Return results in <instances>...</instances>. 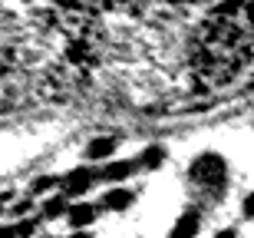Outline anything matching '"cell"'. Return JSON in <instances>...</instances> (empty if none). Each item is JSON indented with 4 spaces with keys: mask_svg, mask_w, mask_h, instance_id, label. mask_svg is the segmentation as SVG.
<instances>
[{
    "mask_svg": "<svg viewBox=\"0 0 254 238\" xmlns=\"http://www.w3.org/2000/svg\"><path fill=\"white\" fill-rule=\"evenodd\" d=\"M0 238H13V225H0Z\"/></svg>",
    "mask_w": 254,
    "mask_h": 238,
    "instance_id": "2e32d148",
    "label": "cell"
},
{
    "mask_svg": "<svg viewBox=\"0 0 254 238\" xmlns=\"http://www.w3.org/2000/svg\"><path fill=\"white\" fill-rule=\"evenodd\" d=\"M0 215H3V205H0Z\"/></svg>",
    "mask_w": 254,
    "mask_h": 238,
    "instance_id": "d6986e66",
    "label": "cell"
},
{
    "mask_svg": "<svg viewBox=\"0 0 254 238\" xmlns=\"http://www.w3.org/2000/svg\"><path fill=\"white\" fill-rule=\"evenodd\" d=\"M93 182H96V172L93 169H86V165H79V169H69L60 179V185H63V195L66 199H83L86 192L93 189Z\"/></svg>",
    "mask_w": 254,
    "mask_h": 238,
    "instance_id": "7a4b0ae2",
    "label": "cell"
},
{
    "mask_svg": "<svg viewBox=\"0 0 254 238\" xmlns=\"http://www.w3.org/2000/svg\"><path fill=\"white\" fill-rule=\"evenodd\" d=\"M30 209H33V205H30V199H23V202H17V205H13V215H20V219H23Z\"/></svg>",
    "mask_w": 254,
    "mask_h": 238,
    "instance_id": "5bb4252c",
    "label": "cell"
},
{
    "mask_svg": "<svg viewBox=\"0 0 254 238\" xmlns=\"http://www.w3.org/2000/svg\"><path fill=\"white\" fill-rule=\"evenodd\" d=\"M53 40V0H0V73Z\"/></svg>",
    "mask_w": 254,
    "mask_h": 238,
    "instance_id": "6da1fadb",
    "label": "cell"
},
{
    "mask_svg": "<svg viewBox=\"0 0 254 238\" xmlns=\"http://www.w3.org/2000/svg\"><path fill=\"white\" fill-rule=\"evenodd\" d=\"M198 229H201L198 212H185V215H179V222L172 225V235H169V238H195Z\"/></svg>",
    "mask_w": 254,
    "mask_h": 238,
    "instance_id": "52a82bcc",
    "label": "cell"
},
{
    "mask_svg": "<svg viewBox=\"0 0 254 238\" xmlns=\"http://www.w3.org/2000/svg\"><path fill=\"white\" fill-rule=\"evenodd\" d=\"M135 169H139V159H116V162H109V165H103V169H99V179H106V182H123V179H129Z\"/></svg>",
    "mask_w": 254,
    "mask_h": 238,
    "instance_id": "277c9868",
    "label": "cell"
},
{
    "mask_svg": "<svg viewBox=\"0 0 254 238\" xmlns=\"http://www.w3.org/2000/svg\"><path fill=\"white\" fill-rule=\"evenodd\" d=\"M191 179L205 182V185L221 182L225 179V162H221V156H198V159L191 162Z\"/></svg>",
    "mask_w": 254,
    "mask_h": 238,
    "instance_id": "3957f363",
    "label": "cell"
},
{
    "mask_svg": "<svg viewBox=\"0 0 254 238\" xmlns=\"http://www.w3.org/2000/svg\"><path fill=\"white\" fill-rule=\"evenodd\" d=\"M241 215H245V219H254V192L245 195V202H241Z\"/></svg>",
    "mask_w": 254,
    "mask_h": 238,
    "instance_id": "4fadbf2b",
    "label": "cell"
},
{
    "mask_svg": "<svg viewBox=\"0 0 254 238\" xmlns=\"http://www.w3.org/2000/svg\"><path fill=\"white\" fill-rule=\"evenodd\" d=\"M66 222H69V229H86V225H93L96 222V205L89 202H76L66 209Z\"/></svg>",
    "mask_w": 254,
    "mask_h": 238,
    "instance_id": "5b68a950",
    "label": "cell"
},
{
    "mask_svg": "<svg viewBox=\"0 0 254 238\" xmlns=\"http://www.w3.org/2000/svg\"><path fill=\"white\" fill-rule=\"evenodd\" d=\"M132 199H135V195H132L129 189H109V192L103 195V202H99V209L123 212V209H129V205H132Z\"/></svg>",
    "mask_w": 254,
    "mask_h": 238,
    "instance_id": "ba28073f",
    "label": "cell"
},
{
    "mask_svg": "<svg viewBox=\"0 0 254 238\" xmlns=\"http://www.w3.org/2000/svg\"><path fill=\"white\" fill-rule=\"evenodd\" d=\"M57 185H60L57 175H40V179H33L30 192H33V195H47V192H50V189H57Z\"/></svg>",
    "mask_w": 254,
    "mask_h": 238,
    "instance_id": "8fae6325",
    "label": "cell"
},
{
    "mask_svg": "<svg viewBox=\"0 0 254 238\" xmlns=\"http://www.w3.org/2000/svg\"><path fill=\"white\" fill-rule=\"evenodd\" d=\"M69 238H93V235H89V232H83V229H73V235H69Z\"/></svg>",
    "mask_w": 254,
    "mask_h": 238,
    "instance_id": "e0dca14e",
    "label": "cell"
},
{
    "mask_svg": "<svg viewBox=\"0 0 254 238\" xmlns=\"http://www.w3.org/2000/svg\"><path fill=\"white\" fill-rule=\"evenodd\" d=\"M116 146H119V139H116V136H96L93 143L86 146V159H89V162L109 159V156L116 153Z\"/></svg>",
    "mask_w": 254,
    "mask_h": 238,
    "instance_id": "8992f818",
    "label": "cell"
},
{
    "mask_svg": "<svg viewBox=\"0 0 254 238\" xmlns=\"http://www.w3.org/2000/svg\"><path fill=\"white\" fill-rule=\"evenodd\" d=\"M33 232H37V222H30V219H20L13 225V238H33Z\"/></svg>",
    "mask_w": 254,
    "mask_h": 238,
    "instance_id": "7c38bea8",
    "label": "cell"
},
{
    "mask_svg": "<svg viewBox=\"0 0 254 238\" xmlns=\"http://www.w3.org/2000/svg\"><path fill=\"white\" fill-rule=\"evenodd\" d=\"M162 162H165V146H149V149L142 153L139 165H142V169H159Z\"/></svg>",
    "mask_w": 254,
    "mask_h": 238,
    "instance_id": "30bf717a",
    "label": "cell"
},
{
    "mask_svg": "<svg viewBox=\"0 0 254 238\" xmlns=\"http://www.w3.org/2000/svg\"><path fill=\"white\" fill-rule=\"evenodd\" d=\"M66 209H69V199L63 192H57V195H50L43 202V219H60V215H66Z\"/></svg>",
    "mask_w": 254,
    "mask_h": 238,
    "instance_id": "9c48e42d",
    "label": "cell"
},
{
    "mask_svg": "<svg viewBox=\"0 0 254 238\" xmlns=\"http://www.w3.org/2000/svg\"><path fill=\"white\" fill-rule=\"evenodd\" d=\"M215 238H238V229H221Z\"/></svg>",
    "mask_w": 254,
    "mask_h": 238,
    "instance_id": "9a60e30c",
    "label": "cell"
},
{
    "mask_svg": "<svg viewBox=\"0 0 254 238\" xmlns=\"http://www.w3.org/2000/svg\"><path fill=\"white\" fill-rule=\"evenodd\" d=\"M37 238H50V235H37Z\"/></svg>",
    "mask_w": 254,
    "mask_h": 238,
    "instance_id": "ac0fdd59",
    "label": "cell"
}]
</instances>
